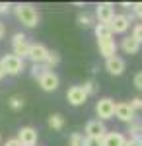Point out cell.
<instances>
[{
	"label": "cell",
	"mask_w": 142,
	"mask_h": 146,
	"mask_svg": "<svg viewBox=\"0 0 142 146\" xmlns=\"http://www.w3.org/2000/svg\"><path fill=\"white\" fill-rule=\"evenodd\" d=\"M16 18L20 20V23H23L25 27H37L39 25V12L33 4H16L14 6Z\"/></svg>",
	"instance_id": "6da1fadb"
},
{
	"label": "cell",
	"mask_w": 142,
	"mask_h": 146,
	"mask_svg": "<svg viewBox=\"0 0 142 146\" xmlns=\"http://www.w3.org/2000/svg\"><path fill=\"white\" fill-rule=\"evenodd\" d=\"M0 62H2V66H4V72H6V74H10V76L20 74L23 68H25V64H23V58L16 56L14 53H10V55H4L2 58H0Z\"/></svg>",
	"instance_id": "7a4b0ae2"
},
{
	"label": "cell",
	"mask_w": 142,
	"mask_h": 146,
	"mask_svg": "<svg viewBox=\"0 0 142 146\" xmlns=\"http://www.w3.org/2000/svg\"><path fill=\"white\" fill-rule=\"evenodd\" d=\"M96 113H98L99 121H109L115 117V101L111 98H101L96 103Z\"/></svg>",
	"instance_id": "3957f363"
},
{
	"label": "cell",
	"mask_w": 142,
	"mask_h": 146,
	"mask_svg": "<svg viewBox=\"0 0 142 146\" xmlns=\"http://www.w3.org/2000/svg\"><path fill=\"white\" fill-rule=\"evenodd\" d=\"M18 142L22 146H37V140H39V133H37V129H33V127H22L20 131H18Z\"/></svg>",
	"instance_id": "277c9868"
},
{
	"label": "cell",
	"mask_w": 142,
	"mask_h": 146,
	"mask_svg": "<svg viewBox=\"0 0 142 146\" xmlns=\"http://www.w3.org/2000/svg\"><path fill=\"white\" fill-rule=\"evenodd\" d=\"M96 18L98 23H111V20L115 18V6L111 2H99L96 6Z\"/></svg>",
	"instance_id": "5b68a950"
},
{
	"label": "cell",
	"mask_w": 142,
	"mask_h": 146,
	"mask_svg": "<svg viewBox=\"0 0 142 146\" xmlns=\"http://www.w3.org/2000/svg\"><path fill=\"white\" fill-rule=\"evenodd\" d=\"M47 56H49V49L45 45H41V43H31V45H29L27 58L31 60L33 64H45Z\"/></svg>",
	"instance_id": "8992f818"
},
{
	"label": "cell",
	"mask_w": 142,
	"mask_h": 146,
	"mask_svg": "<svg viewBox=\"0 0 142 146\" xmlns=\"http://www.w3.org/2000/svg\"><path fill=\"white\" fill-rule=\"evenodd\" d=\"M115 117L123 121V123H132L136 119V111L132 109L129 103L121 101V103H115Z\"/></svg>",
	"instance_id": "52a82bcc"
},
{
	"label": "cell",
	"mask_w": 142,
	"mask_h": 146,
	"mask_svg": "<svg viewBox=\"0 0 142 146\" xmlns=\"http://www.w3.org/2000/svg\"><path fill=\"white\" fill-rule=\"evenodd\" d=\"M66 100H68V103H70V105L78 107V105H84V103H86L88 94L84 92V88H82V86H70V88H68V92H66Z\"/></svg>",
	"instance_id": "ba28073f"
},
{
	"label": "cell",
	"mask_w": 142,
	"mask_h": 146,
	"mask_svg": "<svg viewBox=\"0 0 142 146\" xmlns=\"http://www.w3.org/2000/svg\"><path fill=\"white\" fill-rule=\"evenodd\" d=\"M86 136H92V138H103L107 135V129H105V123L99 121V119H94L86 125Z\"/></svg>",
	"instance_id": "9c48e42d"
},
{
	"label": "cell",
	"mask_w": 142,
	"mask_h": 146,
	"mask_svg": "<svg viewBox=\"0 0 142 146\" xmlns=\"http://www.w3.org/2000/svg\"><path fill=\"white\" fill-rule=\"evenodd\" d=\"M98 49H99V55L105 56V60L111 58V56H117V43H115L113 37H109V39H99Z\"/></svg>",
	"instance_id": "30bf717a"
},
{
	"label": "cell",
	"mask_w": 142,
	"mask_h": 146,
	"mask_svg": "<svg viewBox=\"0 0 142 146\" xmlns=\"http://www.w3.org/2000/svg\"><path fill=\"white\" fill-rule=\"evenodd\" d=\"M125 60L121 58V56H111L105 60V70L109 72L111 76H121L123 72H125Z\"/></svg>",
	"instance_id": "8fae6325"
},
{
	"label": "cell",
	"mask_w": 142,
	"mask_h": 146,
	"mask_svg": "<svg viewBox=\"0 0 142 146\" xmlns=\"http://www.w3.org/2000/svg\"><path fill=\"white\" fill-rule=\"evenodd\" d=\"M58 84H60V80H58V76H56L53 70H49L43 78H39V86H41L43 92H55L58 88Z\"/></svg>",
	"instance_id": "7c38bea8"
},
{
	"label": "cell",
	"mask_w": 142,
	"mask_h": 146,
	"mask_svg": "<svg viewBox=\"0 0 142 146\" xmlns=\"http://www.w3.org/2000/svg\"><path fill=\"white\" fill-rule=\"evenodd\" d=\"M111 29H113V35L115 33H125L129 27H131V22L127 18V14H115V18L111 20Z\"/></svg>",
	"instance_id": "4fadbf2b"
},
{
	"label": "cell",
	"mask_w": 142,
	"mask_h": 146,
	"mask_svg": "<svg viewBox=\"0 0 142 146\" xmlns=\"http://www.w3.org/2000/svg\"><path fill=\"white\" fill-rule=\"evenodd\" d=\"M127 144V136L123 133H107L103 136V146H125Z\"/></svg>",
	"instance_id": "5bb4252c"
},
{
	"label": "cell",
	"mask_w": 142,
	"mask_h": 146,
	"mask_svg": "<svg viewBox=\"0 0 142 146\" xmlns=\"http://www.w3.org/2000/svg\"><path fill=\"white\" fill-rule=\"evenodd\" d=\"M121 49H123L127 55H136V53L140 51V43H138L132 35H129V37H125V39L121 41Z\"/></svg>",
	"instance_id": "9a60e30c"
},
{
	"label": "cell",
	"mask_w": 142,
	"mask_h": 146,
	"mask_svg": "<svg viewBox=\"0 0 142 146\" xmlns=\"http://www.w3.org/2000/svg\"><path fill=\"white\" fill-rule=\"evenodd\" d=\"M94 31H96L98 41H99V39H109V37H113V29H111L109 23H96Z\"/></svg>",
	"instance_id": "2e32d148"
},
{
	"label": "cell",
	"mask_w": 142,
	"mask_h": 146,
	"mask_svg": "<svg viewBox=\"0 0 142 146\" xmlns=\"http://www.w3.org/2000/svg\"><path fill=\"white\" fill-rule=\"evenodd\" d=\"M47 125H49V129H53V131H62V129H64V117H62L60 113H53V115L49 117Z\"/></svg>",
	"instance_id": "e0dca14e"
},
{
	"label": "cell",
	"mask_w": 142,
	"mask_h": 146,
	"mask_svg": "<svg viewBox=\"0 0 142 146\" xmlns=\"http://www.w3.org/2000/svg\"><path fill=\"white\" fill-rule=\"evenodd\" d=\"M129 135H131V138H136V140H142V123L140 121H132V123H129V131H127Z\"/></svg>",
	"instance_id": "ac0fdd59"
},
{
	"label": "cell",
	"mask_w": 142,
	"mask_h": 146,
	"mask_svg": "<svg viewBox=\"0 0 142 146\" xmlns=\"http://www.w3.org/2000/svg\"><path fill=\"white\" fill-rule=\"evenodd\" d=\"M29 45H31V43H27V41H22V43H18V45H12L14 55L20 56V58H25L27 53H29Z\"/></svg>",
	"instance_id": "d6986e66"
},
{
	"label": "cell",
	"mask_w": 142,
	"mask_h": 146,
	"mask_svg": "<svg viewBox=\"0 0 142 146\" xmlns=\"http://www.w3.org/2000/svg\"><path fill=\"white\" fill-rule=\"evenodd\" d=\"M78 23L82 25V27H96V18L94 16H90V14H78Z\"/></svg>",
	"instance_id": "ffe728a7"
},
{
	"label": "cell",
	"mask_w": 142,
	"mask_h": 146,
	"mask_svg": "<svg viewBox=\"0 0 142 146\" xmlns=\"http://www.w3.org/2000/svg\"><path fill=\"white\" fill-rule=\"evenodd\" d=\"M49 72V68H47V64H31V76L35 80L43 78L45 74Z\"/></svg>",
	"instance_id": "44dd1931"
},
{
	"label": "cell",
	"mask_w": 142,
	"mask_h": 146,
	"mask_svg": "<svg viewBox=\"0 0 142 146\" xmlns=\"http://www.w3.org/2000/svg\"><path fill=\"white\" fill-rule=\"evenodd\" d=\"M58 62H60V55H58L56 51H49V56H47V60H45L47 68H49V70H53Z\"/></svg>",
	"instance_id": "7402d4cb"
},
{
	"label": "cell",
	"mask_w": 142,
	"mask_h": 146,
	"mask_svg": "<svg viewBox=\"0 0 142 146\" xmlns=\"http://www.w3.org/2000/svg\"><path fill=\"white\" fill-rule=\"evenodd\" d=\"M8 105H10V109H14V111H20V109H23L25 101H23L22 96H12L10 100H8Z\"/></svg>",
	"instance_id": "603a6c76"
},
{
	"label": "cell",
	"mask_w": 142,
	"mask_h": 146,
	"mask_svg": "<svg viewBox=\"0 0 142 146\" xmlns=\"http://www.w3.org/2000/svg\"><path fill=\"white\" fill-rule=\"evenodd\" d=\"M84 138L86 136L82 133H72L68 136V146H84Z\"/></svg>",
	"instance_id": "cb8c5ba5"
},
{
	"label": "cell",
	"mask_w": 142,
	"mask_h": 146,
	"mask_svg": "<svg viewBox=\"0 0 142 146\" xmlns=\"http://www.w3.org/2000/svg\"><path fill=\"white\" fill-rule=\"evenodd\" d=\"M82 88H84V92H86L88 98H90V96H94V94L98 92V84H96L94 80H88V82H84V86H82Z\"/></svg>",
	"instance_id": "d4e9b609"
},
{
	"label": "cell",
	"mask_w": 142,
	"mask_h": 146,
	"mask_svg": "<svg viewBox=\"0 0 142 146\" xmlns=\"http://www.w3.org/2000/svg\"><path fill=\"white\" fill-rule=\"evenodd\" d=\"M84 146H103V138H92V136H86V138H84Z\"/></svg>",
	"instance_id": "484cf974"
},
{
	"label": "cell",
	"mask_w": 142,
	"mask_h": 146,
	"mask_svg": "<svg viewBox=\"0 0 142 146\" xmlns=\"http://www.w3.org/2000/svg\"><path fill=\"white\" fill-rule=\"evenodd\" d=\"M132 37L142 45V23H136V25L132 27Z\"/></svg>",
	"instance_id": "4316f807"
},
{
	"label": "cell",
	"mask_w": 142,
	"mask_h": 146,
	"mask_svg": "<svg viewBox=\"0 0 142 146\" xmlns=\"http://www.w3.org/2000/svg\"><path fill=\"white\" fill-rule=\"evenodd\" d=\"M22 41H27V37H25V33H14V37H12V45H18V43H22Z\"/></svg>",
	"instance_id": "83f0119b"
},
{
	"label": "cell",
	"mask_w": 142,
	"mask_h": 146,
	"mask_svg": "<svg viewBox=\"0 0 142 146\" xmlns=\"http://www.w3.org/2000/svg\"><path fill=\"white\" fill-rule=\"evenodd\" d=\"M129 105H131V107L134 109V111H138V109H142V98H132Z\"/></svg>",
	"instance_id": "f1b7e54d"
},
{
	"label": "cell",
	"mask_w": 142,
	"mask_h": 146,
	"mask_svg": "<svg viewBox=\"0 0 142 146\" xmlns=\"http://www.w3.org/2000/svg\"><path fill=\"white\" fill-rule=\"evenodd\" d=\"M132 14H134L136 18H142V2H136V4H132Z\"/></svg>",
	"instance_id": "f546056e"
},
{
	"label": "cell",
	"mask_w": 142,
	"mask_h": 146,
	"mask_svg": "<svg viewBox=\"0 0 142 146\" xmlns=\"http://www.w3.org/2000/svg\"><path fill=\"white\" fill-rule=\"evenodd\" d=\"M134 86H136L138 90H142V70L136 74V76H134Z\"/></svg>",
	"instance_id": "4dcf8cb0"
},
{
	"label": "cell",
	"mask_w": 142,
	"mask_h": 146,
	"mask_svg": "<svg viewBox=\"0 0 142 146\" xmlns=\"http://www.w3.org/2000/svg\"><path fill=\"white\" fill-rule=\"evenodd\" d=\"M125 146H142V140H136V138H129Z\"/></svg>",
	"instance_id": "1f68e13d"
},
{
	"label": "cell",
	"mask_w": 142,
	"mask_h": 146,
	"mask_svg": "<svg viewBox=\"0 0 142 146\" xmlns=\"http://www.w3.org/2000/svg\"><path fill=\"white\" fill-rule=\"evenodd\" d=\"M12 8V4H8V2H0V14L2 12H8Z\"/></svg>",
	"instance_id": "d6a6232c"
},
{
	"label": "cell",
	"mask_w": 142,
	"mask_h": 146,
	"mask_svg": "<svg viewBox=\"0 0 142 146\" xmlns=\"http://www.w3.org/2000/svg\"><path fill=\"white\" fill-rule=\"evenodd\" d=\"M4 146H22L20 142H18V138H10V140H6V144Z\"/></svg>",
	"instance_id": "836d02e7"
},
{
	"label": "cell",
	"mask_w": 142,
	"mask_h": 146,
	"mask_svg": "<svg viewBox=\"0 0 142 146\" xmlns=\"http://www.w3.org/2000/svg\"><path fill=\"white\" fill-rule=\"evenodd\" d=\"M4 33H6V27H4V23L0 22V39L4 37Z\"/></svg>",
	"instance_id": "e575fe53"
},
{
	"label": "cell",
	"mask_w": 142,
	"mask_h": 146,
	"mask_svg": "<svg viewBox=\"0 0 142 146\" xmlns=\"http://www.w3.org/2000/svg\"><path fill=\"white\" fill-rule=\"evenodd\" d=\"M6 76V72H4V66H2V62H0V80Z\"/></svg>",
	"instance_id": "d590c367"
},
{
	"label": "cell",
	"mask_w": 142,
	"mask_h": 146,
	"mask_svg": "<svg viewBox=\"0 0 142 146\" xmlns=\"http://www.w3.org/2000/svg\"><path fill=\"white\" fill-rule=\"evenodd\" d=\"M0 144H2V136H0Z\"/></svg>",
	"instance_id": "8d00e7d4"
}]
</instances>
